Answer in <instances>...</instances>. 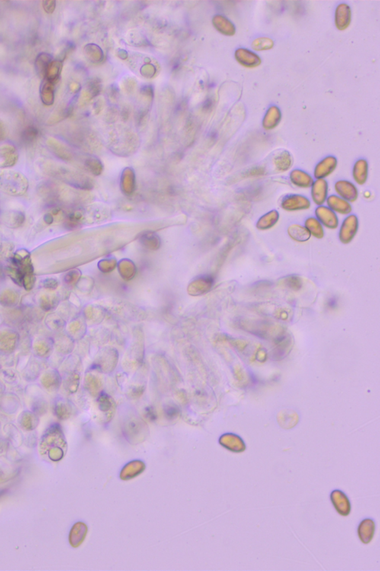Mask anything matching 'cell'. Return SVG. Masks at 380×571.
Listing matches in <instances>:
<instances>
[{
  "instance_id": "cell-24",
  "label": "cell",
  "mask_w": 380,
  "mask_h": 571,
  "mask_svg": "<svg viewBox=\"0 0 380 571\" xmlns=\"http://www.w3.org/2000/svg\"><path fill=\"white\" fill-rule=\"evenodd\" d=\"M53 60L52 55L46 53V52H41L36 56V59H35V69H36V73L40 78L44 79L48 67L53 61Z\"/></svg>"
},
{
  "instance_id": "cell-30",
  "label": "cell",
  "mask_w": 380,
  "mask_h": 571,
  "mask_svg": "<svg viewBox=\"0 0 380 571\" xmlns=\"http://www.w3.org/2000/svg\"><path fill=\"white\" fill-rule=\"evenodd\" d=\"M0 157L2 158V165L5 167L12 166L17 161V156L14 148L11 147H5L0 151Z\"/></svg>"
},
{
  "instance_id": "cell-10",
  "label": "cell",
  "mask_w": 380,
  "mask_h": 571,
  "mask_svg": "<svg viewBox=\"0 0 380 571\" xmlns=\"http://www.w3.org/2000/svg\"><path fill=\"white\" fill-rule=\"evenodd\" d=\"M338 165L337 159L333 156H328L320 161L314 169V177L319 179H324L330 176L336 170Z\"/></svg>"
},
{
  "instance_id": "cell-26",
  "label": "cell",
  "mask_w": 380,
  "mask_h": 571,
  "mask_svg": "<svg viewBox=\"0 0 380 571\" xmlns=\"http://www.w3.org/2000/svg\"><path fill=\"white\" fill-rule=\"evenodd\" d=\"M59 375L55 371H49L42 377L41 382L43 387L48 390H55L58 388L59 384Z\"/></svg>"
},
{
  "instance_id": "cell-32",
  "label": "cell",
  "mask_w": 380,
  "mask_h": 571,
  "mask_svg": "<svg viewBox=\"0 0 380 571\" xmlns=\"http://www.w3.org/2000/svg\"><path fill=\"white\" fill-rule=\"evenodd\" d=\"M19 301V295L13 290H5L0 294V304L5 307H13Z\"/></svg>"
},
{
  "instance_id": "cell-16",
  "label": "cell",
  "mask_w": 380,
  "mask_h": 571,
  "mask_svg": "<svg viewBox=\"0 0 380 571\" xmlns=\"http://www.w3.org/2000/svg\"><path fill=\"white\" fill-rule=\"evenodd\" d=\"M221 445L230 451L235 453H241L246 450V445L244 441L240 437L234 434L224 435L220 441Z\"/></svg>"
},
{
  "instance_id": "cell-23",
  "label": "cell",
  "mask_w": 380,
  "mask_h": 571,
  "mask_svg": "<svg viewBox=\"0 0 380 571\" xmlns=\"http://www.w3.org/2000/svg\"><path fill=\"white\" fill-rule=\"evenodd\" d=\"M40 98L46 106H51L55 102V84L46 79H43L40 86Z\"/></svg>"
},
{
  "instance_id": "cell-17",
  "label": "cell",
  "mask_w": 380,
  "mask_h": 571,
  "mask_svg": "<svg viewBox=\"0 0 380 571\" xmlns=\"http://www.w3.org/2000/svg\"><path fill=\"white\" fill-rule=\"evenodd\" d=\"M290 180L293 186L300 189H309L314 183L311 175L299 169L292 170L290 173Z\"/></svg>"
},
{
  "instance_id": "cell-42",
  "label": "cell",
  "mask_w": 380,
  "mask_h": 571,
  "mask_svg": "<svg viewBox=\"0 0 380 571\" xmlns=\"http://www.w3.org/2000/svg\"><path fill=\"white\" fill-rule=\"evenodd\" d=\"M43 287L48 289H55L58 287V281L52 278L45 280L43 282Z\"/></svg>"
},
{
  "instance_id": "cell-7",
  "label": "cell",
  "mask_w": 380,
  "mask_h": 571,
  "mask_svg": "<svg viewBox=\"0 0 380 571\" xmlns=\"http://www.w3.org/2000/svg\"><path fill=\"white\" fill-rule=\"evenodd\" d=\"M317 219L321 222L323 226L329 229H336L339 226V221L336 213L333 212L328 207L320 205L315 211Z\"/></svg>"
},
{
  "instance_id": "cell-22",
  "label": "cell",
  "mask_w": 380,
  "mask_h": 571,
  "mask_svg": "<svg viewBox=\"0 0 380 571\" xmlns=\"http://www.w3.org/2000/svg\"><path fill=\"white\" fill-rule=\"evenodd\" d=\"M288 234L292 240L298 243H305L311 239V235L307 228L299 224H291L288 228Z\"/></svg>"
},
{
  "instance_id": "cell-29",
  "label": "cell",
  "mask_w": 380,
  "mask_h": 571,
  "mask_svg": "<svg viewBox=\"0 0 380 571\" xmlns=\"http://www.w3.org/2000/svg\"><path fill=\"white\" fill-rule=\"evenodd\" d=\"M278 421L281 426L284 428H291L296 425L298 422V415L292 412H282L278 416Z\"/></svg>"
},
{
  "instance_id": "cell-37",
  "label": "cell",
  "mask_w": 380,
  "mask_h": 571,
  "mask_svg": "<svg viewBox=\"0 0 380 571\" xmlns=\"http://www.w3.org/2000/svg\"><path fill=\"white\" fill-rule=\"evenodd\" d=\"M285 282H286L287 286L291 288V289H294V290H298L302 285L301 279L298 277L294 276V275L287 278Z\"/></svg>"
},
{
  "instance_id": "cell-40",
  "label": "cell",
  "mask_w": 380,
  "mask_h": 571,
  "mask_svg": "<svg viewBox=\"0 0 380 571\" xmlns=\"http://www.w3.org/2000/svg\"><path fill=\"white\" fill-rule=\"evenodd\" d=\"M42 3H43V9L47 14H52L56 8V1L55 0L53 1L46 0V1H43Z\"/></svg>"
},
{
  "instance_id": "cell-1",
  "label": "cell",
  "mask_w": 380,
  "mask_h": 571,
  "mask_svg": "<svg viewBox=\"0 0 380 571\" xmlns=\"http://www.w3.org/2000/svg\"><path fill=\"white\" fill-rule=\"evenodd\" d=\"M65 448V440L58 425L47 428L40 439L39 451L44 458L58 461L62 458Z\"/></svg>"
},
{
  "instance_id": "cell-45",
  "label": "cell",
  "mask_w": 380,
  "mask_h": 571,
  "mask_svg": "<svg viewBox=\"0 0 380 571\" xmlns=\"http://www.w3.org/2000/svg\"><path fill=\"white\" fill-rule=\"evenodd\" d=\"M338 300L336 298H331L327 301V307L330 309H334L337 306Z\"/></svg>"
},
{
  "instance_id": "cell-8",
  "label": "cell",
  "mask_w": 380,
  "mask_h": 571,
  "mask_svg": "<svg viewBox=\"0 0 380 571\" xmlns=\"http://www.w3.org/2000/svg\"><path fill=\"white\" fill-rule=\"evenodd\" d=\"M334 189L338 196L346 199L350 203L355 202L359 196V191L356 186L351 182L347 180H339L336 182Z\"/></svg>"
},
{
  "instance_id": "cell-41",
  "label": "cell",
  "mask_w": 380,
  "mask_h": 571,
  "mask_svg": "<svg viewBox=\"0 0 380 571\" xmlns=\"http://www.w3.org/2000/svg\"><path fill=\"white\" fill-rule=\"evenodd\" d=\"M145 416L150 421L156 420L157 418H158L156 411H155V409L153 407H151V406L147 407L145 409Z\"/></svg>"
},
{
  "instance_id": "cell-27",
  "label": "cell",
  "mask_w": 380,
  "mask_h": 571,
  "mask_svg": "<svg viewBox=\"0 0 380 571\" xmlns=\"http://www.w3.org/2000/svg\"><path fill=\"white\" fill-rule=\"evenodd\" d=\"M62 63L59 60H53L50 65L48 67L47 71H46V76L44 79L56 84L59 79V75H60L61 69H62Z\"/></svg>"
},
{
  "instance_id": "cell-44",
  "label": "cell",
  "mask_w": 380,
  "mask_h": 571,
  "mask_svg": "<svg viewBox=\"0 0 380 571\" xmlns=\"http://www.w3.org/2000/svg\"><path fill=\"white\" fill-rule=\"evenodd\" d=\"M7 449H8V444H7L6 441L0 440V456L5 454Z\"/></svg>"
},
{
  "instance_id": "cell-11",
  "label": "cell",
  "mask_w": 380,
  "mask_h": 571,
  "mask_svg": "<svg viewBox=\"0 0 380 571\" xmlns=\"http://www.w3.org/2000/svg\"><path fill=\"white\" fill-rule=\"evenodd\" d=\"M328 196V183L324 179L314 181L311 186V197L316 205L320 206L327 200Z\"/></svg>"
},
{
  "instance_id": "cell-6",
  "label": "cell",
  "mask_w": 380,
  "mask_h": 571,
  "mask_svg": "<svg viewBox=\"0 0 380 571\" xmlns=\"http://www.w3.org/2000/svg\"><path fill=\"white\" fill-rule=\"evenodd\" d=\"M352 20V11L347 3H340L335 10L334 23L336 29L345 31L349 29Z\"/></svg>"
},
{
  "instance_id": "cell-9",
  "label": "cell",
  "mask_w": 380,
  "mask_h": 571,
  "mask_svg": "<svg viewBox=\"0 0 380 571\" xmlns=\"http://www.w3.org/2000/svg\"><path fill=\"white\" fill-rule=\"evenodd\" d=\"M330 501L338 513L343 516H348L351 511V505L347 495L342 491H333L330 494Z\"/></svg>"
},
{
  "instance_id": "cell-31",
  "label": "cell",
  "mask_w": 380,
  "mask_h": 571,
  "mask_svg": "<svg viewBox=\"0 0 380 571\" xmlns=\"http://www.w3.org/2000/svg\"><path fill=\"white\" fill-rule=\"evenodd\" d=\"M274 46V41L270 37H261L253 40L252 43V48L254 50L267 51L272 49Z\"/></svg>"
},
{
  "instance_id": "cell-5",
  "label": "cell",
  "mask_w": 380,
  "mask_h": 571,
  "mask_svg": "<svg viewBox=\"0 0 380 571\" xmlns=\"http://www.w3.org/2000/svg\"><path fill=\"white\" fill-rule=\"evenodd\" d=\"M237 62L248 68H254L262 64V58L253 51L246 48H239L235 52Z\"/></svg>"
},
{
  "instance_id": "cell-13",
  "label": "cell",
  "mask_w": 380,
  "mask_h": 571,
  "mask_svg": "<svg viewBox=\"0 0 380 571\" xmlns=\"http://www.w3.org/2000/svg\"><path fill=\"white\" fill-rule=\"evenodd\" d=\"M326 202L327 207L336 214L349 215L351 213L352 206L350 202L336 195L327 196Z\"/></svg>"
},
{
  "instance_id": "cell-33",
  "label": "cell",
  "mask_w": 380,
  "mask_h": 571,
  "mask_svg": "<svg viewBox=\"0 0 380 571\" xmlns=\"http://www.w3.org/2000/svg\"><path fill=\"white\" fill-rule=\"evenodd\" d=\"M52 344L49 341L45 340V339L36 341L34 345L35 352L38 355L41 357H45L49 355L52 350Z\"/></svg>"
},
{
  "instance_id": "cell-34",
  "label": "cell",
  "mask_w": 380,
  "mask_h": 571,
  "mask_svg": "<svg viewBox=\"0 0 380 571\" xmlns=\"http://www.w3.org/2000/svg\"><path fill=\"white\" fill-rule=\"evenodd\" d=\"M54 411H55V415L60 419H66L70 414L69 407L66 403H64L62 400H59L55 403Z\"/></svg>"
},
{
  "instance_id": "cell-35",
  "label": "cell",
  "mask_w": 380,
  "mask_h": 571,
  "mask_svg": "<svg viewBox=\"0 0 380 571\" xmlns=\"http://www.w3.org/2000/svg\"><path fill=\"white\" fill-rule=\"evenodd\" d=\"M38 134H39V131L35 127H28L23 130L22 138H23V141H26V142H31L36 139Z\"/></svg>"
},
{
  "instance_id": "cell-25",
  "label": "cell",
  "mask_w": 380,
  "mask_h": 571,
  "mask_svg": "<svg viewBox=\"0 0 380 571\" xmlns=\"http://www.w3.org/2000/svg\"><path fill=\"white\" fill-rule=\"evenodd\" d=\"M305 227L311 236L317 239H322L324 236V228L316 218H309L305 221Z\"/></svg>"
},
{
  "instance_id": "cell-15",
  "label": "cell",
  "mask_w": 380,
  "mask_h": 571,
  "mask_svg": "<svg viewBox=\"0 0 380 571\" xmlns=\"http://www.w3.org/2000/svg\"><path fill=\"white\" fill-rule=\"evenodd\" d=\"M293 164V159L290 152L282 151L273 157V165L276 173H282L288 171Z\"/></svg>"
},
{
  "instance_id": "cell-12",
  "label": "cell",
  "mask_w": 380,
  "mask_h": 571,
  "mask_svg": "<svg viewBox=\"0 0 380 571\" xmlns=\"http://www.w3.org/2000/svg\"><path fill=\"white\" fill-rule=\"evenodd\" d=\"M282 120V112L276 106L269 107L262 120V127L265 130L270 131L279 126Z\"/></svg>"
},
{
  "instance_id": "cell-43",
  "label": "cell",
  "mask_w": 380,
  "mask_h": 571,
  "mask_svg": "<svg viewBox=\"0 0 380 571\" xmlns=\"http://www.w3.org/2000/svg\"><path fill=\"white\" fill-rule=\"evenodd\" d=\"M247 173V177H253V176H262L264 174V170L262 167H254V168L250 169L248 170Z\"/></svg>"
},
{
  "instance_id": "cell-20",
  "label": "cell",
  "mask_w": 380,
  "mask_h": 571,
  "mask_svg": "<svg viewBox=\"0 0 380 571\" xmlns=\"http://www.w3.org/2000/svg\"><path fill=\"white\" fill-rule=\"evenodd\" d=\"M279 213L276 210H272L263 214L256 222V228L261 231H266L274 227L279 221Z\"/></svg>"
},
{
  "instance_id": "cell-2",
  "label": "cell",
  "mask_w": 380,
  "mask_h": 571,
  "mask_svg": "<svg viewBox=\"0 0 380 571\" xmlns=\"http://www.w3.org/2000/svg\"><path fill=\"white\" fill-rule=\"evenodd\" d=\"M0 189L5 193L19 196L27 190V180L17 173H5L0 176Z\"/></svg>"
},
{
  "instance_id": "cell-36",
  "label": "cell",
  "mask_w": 380,
  "mask_h": 571,
  "mask_svg": "<svg viewBox=\"0 0 380 571\" xmlns=\"http://www.w3.org/2000/svg\"><path fill=\"white\" fill-rule=\"evenodd\" d=\"M55 302L54 297L51 295H43L40 298V307L45 311H50L52 309L55 308Z\"/></svg>"
},
{
  "instance_id": "cell-21",
  "label": "cell",
  "mask_w": 380,
  "mask_h": 571,
  "mask_svg": "<svg viewBox=\"0 0 380 571\" xmlns=\"http://www.w3.org/2000/svg\"><path fill=\"white\" fill-rule=\"evenodd\" d=\"M18 336L12 330H2L0 332V349L5 352L14 350L17 346Z\"/></svg>"
},
{
  "instance_id": "cell-14",
  "label": "cell",
  "mask_w": 380,
  "mask_h": 571,
  "mask_svg": "<svg viewBox=\"0 0 380 571\" xmlns=\"http://www.w3.org/2000/svg\"><path fill=\"white\" fill-rule=\"evenodd\" d=\"M376 524L371 518H365L359 523L357 533L359 539L364 544H369L375 534Z\"/></svg>"
},
{
  "instance_id": "cell-38",
  "label": "cell",
  "mask_w": 380,
  "mask_h": 571,
  "mask_svg": "<svg viewBox=\"0 0 380 571\" xmlns=\"http://www.w3.org/2000/svg\"><path fill=\"white\" fill-rule=\"evenodd\" d=\"M180 410L174 405H169L164 408V414L168 419H174L178 416Z\"/></svg>"
},
{
  "instance_id": "cell-3",
  "label": "cell",
  "mask_w": 380,
  "mask_h": 571,
  "mask_svg": "<svg viewBox=\"0 0 380 571\" xmlns=\"http://www.w3.org/2000/svg\"><path fill=\"white\" fill-rule=\"evenodd\" d=\"M359 229V219L354 214L349 215L343 221L339 232V238L343 244H349L356 237Z\"/></svg>"
},
{
  "instance_id": "cell-4",
  "label": "cell",
  "mask_w": 380,
  "mask_h": 571,
  "mask_svg": "<svg viewBox=\"0 0 380 571\" xmlns=\"http://www.w3.org/2000/svg\"><path fill=\"white\" fill-rule=\"evenodd\" d=\"M281 206L285 211H298L310 209L311 202L306 196L299 194H292L285 196Z\"/></svg>"
},
{
  "instance_id": "cell-39",
  "label": "cell",
  "mask_w": 380,
  "mask_h": 571,
  "mask_svg": "<svg viewBox=\"0 0 380 571\" xmlns=\"http://www.w3.org/2000/svg\"><path fill=\"white\" fill-rule=\"evenodd\" d=\"M11 469L5 465H0V484L5 483L9 480L11 476Z\"/></svg>"
},
{
  "instance_id": "cell-18",
  "label": "cell",
  "mask_w": 380,
  "mask_h": 571,
  "mask_svg": "<svg viewBox=\"0 0 380 571\" xmlns=\"http://www.w3.org/2000/svg\"><path fill=\"white\" fill-rule=\"evenodd\" d=\"M214 27L218 32L225 36H234L236 32L235 25L232 21L222 15H216L212 20Z\"/></svg>"
},
{
  "instance_id": "cell-28",
  "label": "cell",
  "mask_w": 380,
  "mask_h": 571,
  "mask_svg": "<svg viewBox=\"0 0 380 571\" xmlns=\"http://www.w3.org/2000/svg\"><path fill=\"white\" fill-rule=\"evenodd\" d=\"M38 421L36 414L29 412H23L19 419L20 426L26 431L33 430L37 425Z\"/></svg>"
},
{
  "instance_id": "cell-19",
  "label": "cell",
  "mask_w": 380,
  "mask_h": 571,
  "mask_svg": "<svg viewBox=\"0 0 380 571\" xmlns=\"http://www.w3.org/2000/svg\"><path fill=\"white\" fill-rule=\"evenodd\" d=\"M368 171L369 167L367 160L361 159L356 161L353 167V178L356 184L363 186L367 183Z\"/></svg>"
}]
</instances>
